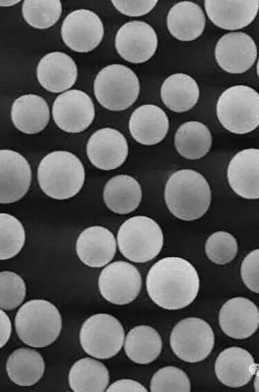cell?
<instances>
[{
	"label": "cell",
	"instance_id": "cell-1",
	"mask_svg": "<svg viewBox=\"0 0 259 392\" xmlns=\"http://www.w3.org/2000/svg\"><path fill=\"white\" fill-rule=\"evenodd\" d=\"M146 284L147 292L155 304L166 310H178L194 301L200 288V279L190 262L181 257L169 256L153 265Z\"/></svg>",
	"mask_w": 259,
	"mask_h": 392
},
{
	"label": "cell",
	"instance_id": "cell-2",
	"mask_svg": "<svg viewBox=\"0 0 259 392\" xmlns=\"http://www.w3.org/2000/svg\"><path fill=\"white\" fill-rule=\"evenodd\" d=\"M164 199L173 216L190 221L201 218L207 212L211 192L207 180L200 173L184 169L174 172L168 179Z\"/></svg>",
	"mask_w": 259,
	"mask_h": 392
},
{
	"label": "cell",
	"instance_id": "cell-3",
	"mask_svg": "<svg viewBox=\"0 0 259 392\" xmlns=\"http://www.w3.org/2000/svg\"><path fill=\"white\" fill-rule=\"evenodd\" d=\"M84 180L85 170L82 162L69 151L50 152L38 166L39 185L48 196L54 199L73 197L81 190Z\"/></svg>",
	"mask_w": 259,
	"mask_h": 392
},
{
	"label": "cell",
	"instance_id": "cell-4",
	"mask_svg": "<svg viewBox=\"0 0 259 392\" xmlns=\"http://www.w3.org/2000/svg\"><path fill=\"white\" fill-rule=\"evenodd\" d=\"M61 317L59 310L51 302L44 299H32L26 302L18 310L15 330L19 339L26 345L41 348L53 343L61 330Z\"/></svg>",
	"mask_w": 259,
	"mask_h": 392
},
{
	"label": "cell",
	"instance_id": "cell-5",
	"mask_svg": "<svg viewBox=\"0 0 259 392\" xmlns=\"http://www.w3.org/2000/svg\"><path fill=\"white\" fill-rule=\"evenodd\" d=\"M216 113L222 126L227 131L244 134L259 125V94L245 85H235L219 97Z\"/></svg>",
	"mask_w": 259,
	"mask_h": 392
},
{
	"label": "cell",
	"instance_id": "cell-6",
	"mask_svg": "<svg viewBox=\"0 0 259 392\" xmlns=\"http://www.w3.org/2000/svg\"><path fill=\"white\" fill-rule=\"evenodd\" d=\"M117 241L124 257L135 263H145L160 253L164 236L161 227L154 220L144 216H135L122 224Z\"/></svg>",
	"mask_w": 259,
	"mask_h": 392
},
{
	"label": "cell",
	"instance_id": "cell-7",
	"mask_svg": "<svg viewBox=\"0 0 259 392\" xmlns=\"http://www.w3.org/2000/svg\"><path fill=\"white\" fill-rule=\"evenodd\" d=\"M97 100L105 109L119 111L129 108L137 99L140 82L135 73L122 64L102 68L94 81Z\"/></svg>",
	"mask_w": 259,
	"mask_h": 392
},
{
	"label": "cell",
	"instance_id": "cell-8",
	"mask_svg": "<svg viewBox=\"0 0 259 392\" xmlns=\"http://www.w3.org/2000/svg\"><path fill=\"white\" fill-rule=\"evenodd\" d=\"M124 341L122 324L109 314L90 316L84 322L79 332V342L84 351L97 359H108L117 355Z\"/></svg>",
	"mask_w": 259,
	"mask_h": 392
},
{
	"label": "cell",
	"instance_id": "cell-9",
	"mask_svg": "<svg viewBox=\"0 0 259 392\" xmlns=\"http://www.w3.org/2000/svg\"><path fill=\"white\" fill-rule=\"evenodd\" d=\"M214 333L209 324L198 317L182 319L173 327L170 344L180 360L195 363L204 360L212 351Z\"/></svg>",
	"mask_w": 259,
	"mask_h": 392
},
{
	"label": "cell",
	"instance_id": "cell-10",
	"mask_svg": "<svg viewBox=\"0 0 259 392\" xmlns=\"http://www.w3.org/2000/svg\"><path fill=\"white\" fill-rule=\"evenodd\" d=\"M98 287L102 296L116 305L132 302L142 288V277L137 269L125 261H115L100 272Z\"/></svg>",
	"mask_w": 259,
	"mask_h": 392
},
{
	"label": "cell",
	"instance_id": "cell-11",
	"mask_svg": "<svg viewBox=\"0 0 259 392\" xmlns=\"http://www.w3.org/2000/svg\"><path fill=\"white\" fill-rule=\"evenodd\" d=\"M61 35L65 44L78 53H88L102 41L104 26L99 16L88 9H78L64 19Z\"/></svg>",
	"mask_w": 259,
	"mask_h": 392
},
{
	"label": "cell",
	"instance_id": "cell-12",
	"mask_svg": "<svg viewBox=\"0 0 259 392\" xmlns=\"http://www.w3.org/2000/svg\"><path fill=\"white\" fill-rule=\"evenodd\" d=\"M52 117L57 126L68 133L86 130L95 118V107L91 98L84 91L72 89L55 99Z\"/></svg>",
	"mask_w": 259,
	"mask_h": 392
},
{
	"label": "cell",
	"instance_id": "cell-13",
	"mask_svg": "<svg viewBox=\"0 0 259 392\" xmlns=\"http://www.w3.org/2000/svg\"><path fill=\"white\" fill-rule=\"evenodd\" d=\"M115 46L126 61L140 64L148 61L157 47L155 30L147 23L131 21L122 25L115 35Z\"/></svg>",
	"mask_w": 259,
	"mask_h": 392
},
{
	"label": "cell",
	"instance_id": "cell-14",
	"mask_svg": "<svg viewBox=\"0 0 259 392\" xmlns=\"http://www.w3.org/2000/svg\"><path fill=\"white\" fill-rule=\"evenodd\" d=\"M215 60L219 66L229 73L247 71L257 57L253 39L242 32H231L222 36L215 48Z\"/></svg>",
	"mask_w": 259,
	"mask_h": 392
},
{
	"label": "cell",
	"instance_id": "cell-15",
	"mask_svg": "<svg viewBox=\"0 0 259 392\" xmlns=\"http://www.w3.org/2000/svg\"><path fill=\"white\" fill-rule=\"evenodd\" d=\"M128 152L125 137L112 128L97 130L90 137L86 153L90 162L97 169L112 170L120 167Z\"/></svg>",
	"mask_w": 259,
	"mask_h": 392
},
{
	"label": "cell",
	"instance_id": "cell-16",
	"mask_svg": "<svg viewBox=\"0 0 259 392\" xmlns=\"http://www.w3.org/2000/svg\"><path fill=\"white\" fill-rule=\"evenodd\" d=\"M1 204L12 203L22 198L31 183V169L26 159L17 151H0Z\"/></svg>",
	"mask_w": 259,
	"mask_h": 392
},
{
	"label": "cell",
	"instance_id": "cell-17",
	"mask_svg": "<svg viewBox=\"0 0 259 392\" xmlns=\"http://www.w3.org/2000/svg\"><path fill=\"white\" fill-rule=\"evenodd\" d=\"M219 324L227 336L243 339L251 337L259 327V309L250 299L236 297L221 307Z\"/></svg>",
	"mask_w": 259,
	"mask_h": 392
},
{
	"label": "cell",
	"instance_id": "cell-18",
	"mask_svg": "<svg viewBox=\"0 0 259 392\" xmlns=\"http://www.w3.org/2000/svg\"><path fill=\"white\" fill-rule=\"evenodd\" d=\"M227 178L233 191L247 199L259 198V149L238 152L227 168Z\"/></svg>",
	"mask_w": 259,
	"mask_h": 392
},
{
	"label": "cell",
	"instance_id": "cell-19",
	"mask_svg": "<svg viewBox=\"0 0 259 392\" xmlns=\"http://www.w3.org/2000/svg\"><path fill=\"white\" fill-rule=\"evenodd\" d=\"M204 8L216 26L235 30L253 21L258 12L259 0H205Z\"/></svg>",
	"mask_w": 259,
	"mask_h": 392
},
{
	"label": "cell",
	"instance_id": "cell-20",
	"mask_svg": "<svg viewBox=\"0 0 259 392\" xmlns=\"http://www.w3.org/2000/svg\"><path fill=\"white\" fill-rule=\"evenodd\" d=\"M257 365L247 350L232 346L223 350L215 362V373L225 386L238 388L246 385L256 372Z\"/></svg>",
	"mask_w": 259,
	"mask_h": 392
},
{
	"label": "cell",
	"instance_id": "cell-21",
	"mask_svg": "<svg viewBox=\"0 0 259 392\" xmlns=\"http://www.w3.org/2000/svg\"><path fill=\"white\" fill-rule=\"evenodd\" d=\"M116 246L115 239L110 230L102 226H92L79 234L76 252L85 265L101 268L113 259Z\"/></svg>",
	"mask_w": 259,
	"mask_h": 392
},
{
	"label": "cell",
	"instance_id": "cell-22",
	"mask_svg": "<svg viewBox=\"0 0 259 392\" xmlns=\"http://www.w3.org/2000/svg\"><path fill=\"white\" fill-rule=\"evenodd\" d=\"M39 84L47 91L60 93L73 86L77 77V68L74 60L62 52L46 54L37 68Z\"/></svg>",
	"mask_w": 259,
	"mask_h": 392
},
{
	"label": "cell",
	"instance_id": "cell-23",
	"mask_svg": "<svg viewBox=\"0 0 259 392\" xmlns=\"http://www.w3.org/2000/svg\"><path fill=\"white\" fill-rule=\"evenodd\" d=\"M132 137L144 145H154L166 136L169 122L166 113L159 106L148 104L137 108L128 122Z\"/></svg>",
	"mask_w": 259,
	"mask_h": 392
},
{
	"label": "cell",
	"instance_id": "cell-24",
	"mask_svg": "<svg viewBox=\"0 0 259 392\" xmlns=\"http://www.w3.org/2000/svg\"><path fill=\"white\" fill-rule=\"evenodd\" d=\"M11 119L15 127L26 134L43 131L50 119V109L46 100L35 94L17 98L11 109Z\"/></svg>",
	"mask_w": 259,
	"mask_h": 392
},
{
	"label": "cell",
	"instance_id": "cell-25",
	"mask_svg": "<svg viewBox=\"0 0 259 392\" xmlns=\"http://www.w3.org/2000/svg\"><path fill=\"white\" fill-rule=\"evenodd\" d=\"M167 28L173 37L183 41L198 38L205 27V16L202 8L191 1H181L169 11Z\"/></svg>",
	"mask_w": 259,
	"mask_h": 392
},
{
	"label": "cell",
	"instance_id": "cell-26",
	"mask_svg": "<svg viewBox=\"0 0 259 392\" xmlns=\"http://www.w3.org/2000/svg\"><path fill=\"white\" fill-rule=\"evenodd\" d=\"M140 183L128 175H117L106 183L104 192V200L108 208L118 214L133 212L142 200Z\"/></svg>",
	"mask_w": 259,
	"mask_h": 392
},
{
	"label": "cell",
	"instance_id": "cell-27",
	"mask_svg": "<svg viewBox=\"0 0 259 392\" xmlns=\"http://www.w3.org/2000/svg\"><path fill=\"white\" fill-rule=\"evenodd\" d=\"M160 95L169 109L182 113L195 105L200 97V89L196 81L190 75L175 73L164 81Z\"/></svg>",
	"mask_w": 259,
	"mask_h": 392
},
{
	"label": "cell",
	"instance_id": "cell-28",
	"mask_svg": "<svg viewBox=\"0 0 259 392\" xmlns=\"http://www.w3.org/2000/svg\"><path fill=\"white\" fill-rule=\"evenodd\" d=\"M44 360L39 353L28 348L14 351L6 362L9 378L19 386H32L44 375Z\"/></svg>",
	"mask_w": 259,
	"mask_h": 392
},
{
	"label": "cell",
	"instance_id": "cell-29",
	"mask_svg": "<svg viewBox=\"0 0 259 392\" xmlns=\"http://www.w3.org/2000/svg\"><path fill=\"white\" fill-rule=\"evenodd\" d=\"M162 347V339L158 332L146 325L133 328L124 342V351L128 357L140 364L155 361L160 355Z\"/></svg>",
	"mask_w": 259,
	"mask_h": 392
},
{
	"label": "cell",
	"instance_id": "cell-30",
	"mask_svg": "<svg viewBox=\"0 0 259 392\" xmlns=\"http://www.w3.org/2000/svg\"><path fill=\"white\" fill-rule=\"evenodd\" d=\"M70 387L75 392H102L109 382V373L104 364L85 357L77 361L68 374Z\"/></svg>",
	"mask_w": 259,
	"mask_h": 392
},
{
	"label": "cell",
	"instance_id": "cell-31",
	"mask_svg": "<svg viewBox=\"0 0 259 392\" xmlns=\"http://www.w3.org/2000/svg\"><path fill=\"white\" fill-rule=\"evenodd\" d=\"M174 144L182 157L197 160L204 156L210 150L212 136L208 127L198 121H189L177 130Z\"/></svg>",
	"mask_w": 259,
	"mask_h": 392
},
{
	"label": "cell",
	"instance_id": "cell-32",
	"mask_svg": "<svg viewBox=\"0 0 259 392\" xmlns=\"http://www.w3.org/2000/svg\"><path fill=\"white\" fill-rule=\"evenodd\" d=\"M61 13L59 0H25L22 14L26 21L38 29H46L57 23Z\"/></svg>",
	"mask_w": 259,
	"mask_h": 392
},
{
	"label": "cell",
	"instance_id": "cell-33",
	"mask_svg": "<svg viewBox=\"0 0 259 392\" xmlns=\"http://www.w3.org/2000/svg\"><path fill=\"white\" fill-rule=\"evenodd\" d=\"M0 259L6 260L21 250L26 240L25 230L17 218L7 213L0 214Z\"/></svg>",
	"mask_w": 259,
	"mask_h": 392
},
{
	"label": "cell",
	"instance_id": "cell-34",
	"mask_svg": "<svg viewBox=\"0 0 259 392\" xmlns=\"http://www.w3.org/2000/svg\"><path fill=\"white\" fill-rule=\"evenodd\" d=\"M205 252L209 259L218 265H225L231 262L238 252V243L230 233L218 231L207 239Z\"/></svg>",
	"mask_w": 259,
	"mask_h": 392
},
{
	"label": "cell",
	"instance_id": "cell-35",
	"mask_svg": "<svg viewBox=\"0 0 259 392\" xmlns=\"http://www.w3.org/2000/svg\"><path fill=\"white\" fill-rule=\"evenodd\" d=\"M150 390L161 391H191V382L184 371L180 368L168 366L161 368L153 375Z\"/></svg>",
	"mask_w": 259,
	"mask_h": 392
},
{
	"label": "cell",
	"instance_id": "cell-36",
	"mask_svg": "<svg viewBox=\"0 0 259 392\" xmlns=\"http://www.w3.org/2000/svg\"><path fill=\"white\" fill-rule=\"evenodd\" d=\"M0 307L10 310L18 307L23 301L26 288L23 279L10 271L0 273Z\"/></svg>",
	"mask_w": 259,
	"mask_h": 392
},
{
	"label": "cell",
	"instance_id": "cell-37",
	"mask_svg": "<svg viewBox=\"0 0 259 392\" xmlns=\"http://www.w3.org/2000/svg\"><path fill=\"white\" fill-rule=\"evenodd\" d=\"M240 275L247 288L259 294V248L244 257L241 264Z\"/></svg>",
	"mask_w": 259,
	"mask_h": 392
},
{
	"label": "cell",
	"instance_id": "cell-38",
	"mask_svg": "<svg viewBox=\"0 0 259 392\" xmlns=\"http://www.w3.org/2000/svg\"><path fill=\"white\" fill-rule=\"evenodd\" d=\"M115 8L124 15L139 17L148 14L155 6L157 0H112Z\"/></svg>",
	"mask_w": 259,
	"mask_h": 392
},
{
	"label": "cell",
	"instance_id": "cell-39",
	"mask_svg": "<svg viewBox=\"0 0 259 392\" xmlns=\"http://www.w3.org/2000/svg\"><path fill=\"white\" fill-rule=\"evenodd\" d=\"M108 392L113 391H141L146 392L148 390L140 383L128 379L119 380L113 383L106 390Z\"/></svg>",
	"mask_w": 259,
	"mask_h": 392
},
{
	"label": "cell",
	"instance_id": "cell-40",
	"mask_svg": "<svg viewBox=\"0 0 259 392\" xmlns=\"http://www.w3.org/2000/svg\"><path fill=\"white\" fill-rule=\"evenodd\" d=\"M0 327H1V346L2 348L10 339L12 327L11 321L7 314L1 309L0 310Z\"/></svg>",
	"mask_w": 259,
	"mask_h": 392
},
{
	"label": "cell",
	"instance_id": "cell-41",
	"mask_svg": "<svg viewBox=\"0 0 259 392\" xmlns=\"http://www.w3.org/2000/svg\"><path fill=\"white\" fill-rule=\"evenodd\" d=\"M253 386H254L255 391L259 392V368L256 372Z\"/></svg>",
	"mask_w": 259,
	"mask_h": 392
},
{
	"label": "cell",
	"instance_id": "cell-42",
	"mask_svg": "<svg viewBox=\"0 0 259 392\" xmlns=\"http://www.w3.org/2000/svg\"><path fill=\"white\" fill-rule=\"evenodd\" d=\"M20 2V1H0V5L1 6H12L15 5L17 3Z\"/></svg>",
	"mask_w": 259,
	"mask_h": 392
},
{
	"label": "cell",
	"instance_id": "cell-43",
	"mask_svg": "<svg viewBox=\"0 0 259 392\" xmlns=\"http://www.w3.org/2000/svg\"><path fill=\"white\" fill-rule=\"evenodd\" d=\"M257 74H258V76L259 77V58H258V63H257Z\"/></svg>",
	"mask_w": 259,
	"mask_h": 392
}]
</instances>
